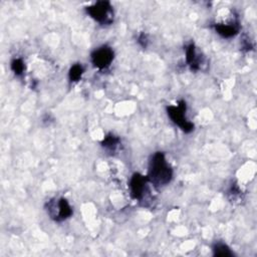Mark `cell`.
<instances>
[{
	"instance_id": "cell-1",
	"label": "cell",
	"mask_w": 257,
	"mask_h": 257,
	"mask_svg": "<svg viewBox=\"0 0 257 257\" xmlns=\"http://www.w3.org/2000/svg\"><path fill=\"white\" fill-rule=\"evenodd\" d=\"M148 180L155 186H165L173 178V170L167 163L164 153L157 152L151 158Z\"/></svg>"
},
{
	"instance_id": "cell-2",
	"label": "cell",
	"mask_w": 257,
	"mask_h": 257,
	"mask_svg": "<svg viewBox=\"0 0 257 257\" xmlns=\"http://www.w3.org/2000/svg\"><path fill=\"white\" fill-rule=\"evenodd\" d=\"M186 102L181 100L178 102L177 106L167 107V113L174 124L180 127L181 130L187 134L194 130V124H192L186 119Z\"/></svg>"
},
{
	"instance_id": "cell-3",
	"label": "cell",
	"mask_w": 257,
	"mask_h": 257,
	"mask_svg": "<svg viewBox=\"0 0 257 257\" xmlns=\"http://www.w3.org/2000/svg\"><path fill=\"white\" fill-rule=\"evenodd\" d=\"M86 13L101 24H111L114 21V10L109 1H98L86 8Z\"/></svg>"
},
{
	"instance_id": "cell-4",
	"label": "cell",
	"mask_w": 257,
	"mask_h": 257,
	"mask_svg": "<svg viewBox=\"0 0 257 257\" xmlns=\"http://www.w3.org/2000/svg\"><path fill=\"white\" fill-rule=\"evenodd\" d=\"M47 211L49 216L58 222L66 220L73 215V209L68 200L64 198L49 201L47 203Z\"/></svg>"
},
{
	"instance_id": "cell-5",
	"label": "cell",
	"mask_w": 257,
	"mask_h": 257,
	"mask_svg": "<svg viewBox=\"0 0 257 257\" xmlns=\"http://www.w3.org/2000/svg\"><path fill=\"white\" fill-rule=\"evenodd\" d=\"M114 56V50L110 46L104 45L91 53V62L99 70H106L111 66Z\"/></svg>"
},
{
	"instance_id": "cell-6",
	"label": "cell",
	"mask_w": 257,
	"mask_h": 257,
	"mask_svg": "<svg viewBox=\"0 0 257 257\" xmlns=\"http://www.w3.org/2000/svg\"><path fill=\"white\" fill-rule=\"evenodd\" d=\"M148 182H149L148 177H145L139 173L133 175L130 181L131 196L133 199L141 200L143 198Z\"/></svg>"
},
{
	"instance_id": "cell-7",
	"label": "cell",
	"mask_w": 257,
	"mask_h": 257,
	"mask_svg": "<svg viewBox=\"0 0 257 257\" xmlns=\"http://www.w3.org/2000/svg\"><path fill=\"white\" fill-rule=\"evenodd\" d=\"M215 31L219 36L225 39H230L235 37L239 31V23L238 21L235 23L230 24H223V23H216L213 25Z\"/></svg>"
},
{
	"instance_id": "cell-8",
	"label": "cell",
	"mask_w": 257,
	"mask_h": 257,
	"mask_svg": "<svg viewBox=\"0 0 257 257\" xmlns=\"http://www.w3.org/2000/svg\"><path fill=\"white\" fill-rule=\"evenodd\" d=\"M186 62L192 71L200 70L199 58L197 57L194 43H190L186 46Z\"/></svg>"
},
{
	"instance_id": "cell-9",
	"label": "cell",
	"mask_w": 257,
	"mask_h": 257,
	"mask_svg": "<svg viewBox=\"0 0 257 257\" xmlns=\"http://www.w3.org/2000/svg\"><path fill=\"white\" fill-rule=\"evenodd\" d=\"M121 143V139L113 134H109L102 141V146L109 151H115Z\"/></svg>"
},
{
	"instance_id": "cell-10",
	"label": "cell",
	"mask_w": 257,
	"mask_h": 257,
	"mask_svg": "<svg viewBox=\"0 0 257 257\" xmlns=\"http://www.w3.org/2000/svg\"><path fill=\"white\" fill-rule=\"evenodd\" d=\"M213 253H214V256H220V257L233 256V253L230 250V248L224 243H216L213 247Z\"/></svg>"
},
{
	"instance_id": "cell-11",
	"label": "cell",
	"mask_w": 257,
	"mask_h": 257,
	"mask_svg": "<svg viewBox=\"0 0 257 257\" xmlns=\"http://www.w3.org/2000/svg\"><path fill=\"white\" fill-rule=\"evenodd\" d=\"M84 72H85V70H84V67L82 66V64H80V63L74 64V66L70 70V73H69L70 81L73 82V83L79 82L82 79Z\"/></svg>"
},
{
	"instance_id": "cell-12",
	"label": "cell",
	"mask_w": 257,
	"mask_h": 257,
	"mask_svg": "<svg viewBox=\"0 0 257 257\" xmlns=\"http://www.w3.org/2000/svg\"><path fill=\"white\" fill-rule=\"evenodd\" d=\"M11 70L12 72L14 73L15 76L17 77H21L25 71V66H24V62L21 58H14L12 61H11Z\"/></svg>"
},
{
	"instance_id": "cell-13",
	"label": "cell",
	"mask_w": 257,
	"mask_h": 257,
	"mask_svg": "<svg viewBox=\"0 0 257 257\" xmlns=\"http://www.w3.org/2000/svg\"><path fill=\"white\" fill-rule=\"evenodd\" d=\"M138 43L143 47V48H146L149 44V39H148V36L145 34V32H142V34L139 36L138 38Z\"/></svg>"
}]
</instances>
